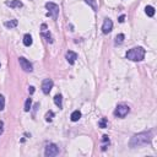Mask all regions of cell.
<instances>
[{"instance_id": "cell-1", "label": "cell", "mask_w": 157, "mask_h": 157, "mask_svg": "<svg viewBox=\"0 0 157 157\" xmlns=\"http://www.w3.org/2000/svg\"><path fill=\"white\" fill-rule=\"evenodd\" d=\"M152 140V133L151 132H144V133H139L130 139L129 145L132 147H139V146H144L150 144Z\"/></svg>"}, {"instance_id": "cell-2", "label": "cell", "mask_w": 157, "mask_h": 157, "mask_svg": "<svg viewBox=\"0 0 157 157\" xmlns=\"http://www.w3.org/2000/svg\"><path fill=\"white\" fill-rule=\"evenodd\" d=\"M146 50L142 47H134L130 50L126 52V58L132 62H141L145 58Z\"/></svg>"}, {"instance_id": "cell-3", "label": "cell", "mask_w": 157, "mask_h": 157, "mask_svg": "<svg viewBox=\"0 0 157 157\" xmlns=\"http://www.w3.org/2000/svg\"><path fill=\"white\" fill-rule=\"evenodd\" d=\"M46 7L48 10V16H50L53 20L58 19V15H59V6L54 3H47L46 4Z\"/></svg>"}, {"instance_id": "cell-4", "label": "cell", "mask_w": 157, "mask_h": 157, "mask_svg": "<svg viewBox=\"0 0 157 157\" xmlns=\"http://www.w3.org/2000/svg\"><path fill=\"white\" fill-rule=\"evenodd\" d=\"M129 112H130L129 106H126V104H119V106H117L115 111H114V115L118 118H124L128 115Z\"/></svg>"}, {"instance_id": "cell-5", "label": "cell", "mask_w": 157, "mask_h": 157, "mask_svg": "<svg viewBox=\"0 0 157 157\" xmlns=\"http://www.w3.org/2000/svg\"><path fill=\"white\" fill-rule=\"evenodd\" d=\"M44 155H46V157H54L56 155H59L58 145H55V144H49L44 150Z\"/></svg>"}, {"instance_id": "cell-6", "label": "cell", "mask_w": 157, "mask_h": 157, "mask_svg": "<svg viewBox=\"0 0 157 157\" xmlns=\"http://www.w3.org/2000/svg\"><path fill=\"white\" fill-rule=\"evenodd\" d=\"M19 62H20V66L23 71H26V72H32L33 71V66H32V64L30 63V60H27L26 58H20Z\"/></svg>"}, {"instance_id": "cell-7", "label": "cell", "mask_w": 157, "mask_h": 157, "mask_svg": "<svg viewBox=\"0 0 157 157\" xmlns=\"http://www.w3.org/2000/svg\"><path fill=\"white\" fill-rule=\"evenodd\" d=\"M53 85L54 82L53 80H50V78H46V80H43L42 82V91L44 95H48L52 91V89H53Z\"/></svg>"}, {"instance_id": "cell-8", "label": "cell", "mask_w": 157, "mask_h": 157, "mask_svg": "<svg viewBox=\"0 0 157 157\" xmlns=\"http://www.w3.org/2000/svg\"><path fill=\"white\" fill-rule=\"evenodd\" d=\"M113 30V22H112V20L111 19H106L104 20V22L102 25V32L104 34H108L111 31Z\"/></svg>"}, {"instance_id": "cell-9", "label": "cell", "mask_w": 157, "mask_h": 157, "mask_svg": "<svg viewBox=\"0 0 157 157\" xmlns=\"http://www.w3.org/2000/svg\"><path fill=\"white\" fill-rule=\"evenodd\" d=\"M65 56H66V60H68V63H69V64H71V65H74V64H75L76 59H77V54L75 53V52H72V50H69Z\"/></svg>"}, {"instance_id": "cell-10", "label": "cell", "mask_w": 157, "mask_h": 157, "mask_svg": "<svg viewBox=\"0 0 157 157\" xmlns=\"http://www.w3.org/2000/svg\"><path fill=\"white\" fill-rule=\"evenodd\" d=\"M5 4H6L7 6L12 7V9H20V7L23 6L22 1H20V0H10V1H6Z\"/></svg>"}, {"instance_id": "cell-11", "label": "cell", "mask_w": 157, "mask_h": 157, "mask_svg": "<svg viewBox=\"0 0 157 157\" xmlns=\"http://www.w3.org/2000/svg\"><path fill=\"white\" fill-rule=\"evenodd\" d=\"M54 103H55V106L59 108V109H62L63 108V96L62 95H55V97H54Z\"/></svg>"}, {"instance_id": "cell-12", "label": "cell", "mask_w": 157, "mask_h": 157, "mask_svg": "<svg viewBox=\"0 0 157 157\" xmlns=\"http://www.w3.org/2000/svg\"><path fill=\"white\" fill-rule=\"evenodd\" d=\"M32 43H33V39H32V36L31 34H25L23 36V44L26 47H30V46H32Z\"/></svg>"}, {"instance_id": "cell-13", "label": "cell", "mask_w": 157, "mask_h": 157, "mask_svg": "<svg viewBox=\"0 0 157 157\" xmlns=\"http://www.w3.org/2000/svg\"><path fill=\"white\" fill-rule=\"evenodd\" d=\"M17 25H19V21L17 20H10V21H6V22L4 23V26H5L6 28H14Z\"/></svg>"}, {"instance_id": "cell-14", "label": "cell", "mask_w": 157, "mask_h": 157, "mask_svg": "<svg viewBox=\"0 0 157 157\" xmlns=\"http://www.w3.org/2000/svg\"><path fill=\"white\" fill-rule=\"evenodd\" d=\"M70 118H71L72 121H78V120H80V118H81V112L80 111H74L71 113Z\"/></svg>"}, {"instance_id": "cell-15", "label": "cell", "mask_w": 157, "mask_h": 157, "mask_svg": "<svg viewBox=\"0 0 157 157\" xmlns=\"http://www.w3.org/2000/svg\"><path fill=\"white\" fill-rule=\"evenodd\" d=\"M145 14L149 16V17H152L155 15V7L154 6H151V5H147L145 7Z\"/></svg>"}, {"instance_id": "cell-16", "label": "cell", "mask_w": 157, "mask_h": 157, "mask_svg": "<svg viewBox=\"0 0 157 157\" xmlns=\"http://www.w3.org/2000/svg\"><path fill=\"white\" fill-rule=\"evenodd\" d=\"M85 3L89 4V6L92 7L93 11H97L98 7H97V1H96V0H85Z\"/></svg>"}, {"instance_id": "cell-17", "label": "cell", "mask_w": 157, "mask_h": 157, "mask_svg": "<svg viewBox=\"0 0 157 157\" xmlns=\"http://www.w3.org/2000/svg\"><path fill=\"white\" fill-rule=\"evenodd\" d=\"M31 106H32V99L31 98H27L26 99V102H25V112H30L31 111Z\"/></svg>"}, {"instance_id": "cell-18", "label": "cell", "mask_w": 157, "mask_h": 157, "mask_svg": "<svg viewBox=\"0 0 157 157\" xmlns=\"http://www.w3.org/2000/svg\"><path fill=\"white\" fill-rule=\"evenodd\" d=\"M124 38H125V36L123 33H120V34H118V36L115 37V41H114V43L118 46V44H121V43L124 42Z\"/></svg>"}, {"instance_id": "cell-19", "label": "cell", "mask_w": 157, "mask_h": 157, "mask_svg": "<svg viewBox=\"0 0 157 157\" xmlns=\"http://www.w3.org/2000/svg\"><path fill=\"white\" fill-rule=\"evenodd\" d=\"M98 125H99V128H107V125H108V120L106 119V118H102L101 119V121L98 123Z\"/></svg>"}, {"instance_id": "cell-20", "label": "cell", "mask_w": 157, "mask_h": 157, "mask_svg": "<svg viewBox=\"0 0 157 157\" xmlns=\"http://www.w3.org/2000/svg\"><path fill=\"white\" fill-rule=\"evenodd\" d=\"M4 108H5V97L0 95V111H3Z\"/></svg>"}, {"instance_id": "cell-21", "label": "cell", "mask_w": 157, "mask_h": 157, "mask_svg": "<svg viewBox=\"0 0 157 157\" xmlns=\"http://www.w3.org/2000/svg\"><path fill=\"white\" fill-rule=\"evenodd\" d=\"M53 117H54V113L52 112V111H49L46 114V120L47 121H52V120H53Z\"/></svg>"}, {"instance_id": "cell-22", "label": "cell", "mask_w": 157, "mask_h": 157, "mask_svg": "<svg viewBox=\"0 0 157 157\" xmlns=\"http://www.w3.org/2000/svg\"><path fill=\"white\" fill-rule=\"evenodd\" d=\"M102 141L103 142H106V144H109V139H108L107 135H103V138H102Z\"/></svg>"}, {"instance_id": "cell-23", "label": "cell", "mask_w": 157, "mask_h": 157, "mask_svg": "<svg viewBox=\"0 0 157 157\" xmlns=\"http://www.w3.org/2000/svg\"><path fill=\"white\" fill-rule=\"evenodd\" d=\"M4 132V121H0V135Z\"/></svg>"}, {"instance_id": "cell-24", "label": "cell", "mask_w": 157, "mask_h": 157, "mask_svg": "<svg viewBox=\"0 0 157 157\" xmlns=\"http://www.w3.org/2000/svg\"><path fill=\"white\" fill-rule=\"evenodd\" d=\"M124 20H125V16H124V15H121V16L119 17V19H118V21H119L120 23H123V22H124Z\"/></svg>"}, {"instance_id": "cell-25", "label": "cell", "mask_w": 157, "mask_h": 157, "mask_svg": "<svg viewBox=\"0 0 157 157\" xmlns=\"http://www.w3.org/2000/svg\"><path fill=\"white\" fill-rule=\"evenodd\" d=\"M28 91H30V93L32 95V93L34 92V87H33V86H30V87H28Z\"/></svg>"}]
</instances>
